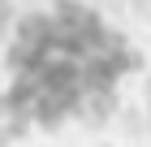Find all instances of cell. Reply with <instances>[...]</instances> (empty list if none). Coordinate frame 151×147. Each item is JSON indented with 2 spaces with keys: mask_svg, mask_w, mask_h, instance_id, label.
Segmentation results:
<instances>
[{
  "mask_svg": "<svg viewBox=\"0 0 151 147\" xmlns=\"http://www.w3.org/2000/svg\"><path fill=\"white\" fill-rule=\"evenodd\" d=\"M138 52L82 0H52L26 13L4 43L0 134L99 121L116 104Z\"/></svg>",
  "mask_w": 151,
  "mask_h": 147,
  "instance_id": "cell-1",
  "label": "cell"
}]
</instances>
